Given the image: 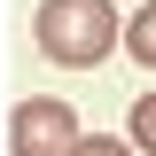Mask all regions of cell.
Wrapping results in <instances>:
<instances>
[{"label": "cell", "instance_id": "1", "mask_svg": "<svg viewBox=\"0 0 156 156\" xmlns=\"http://www.w3.org/2000/svg\"><path fill=\"white\" fill-rule=\"evenodd\" d=\"M39 55L62 70H94L117 47V8L109 0H39Z\"/></svg>", "mask_w": 156, "mask_h": 156}, {"label": "cell", "instance_id": "2", "mask_svg": "<svg viewBox=\"0 0 156 156\" xmlns=\"http://www.w3.org/2000/svg\"><path fill=\"white\" fill-rule=\"evenodd\" d=\"M8 140H16V156H78V117L55 94H31V101H16Z\"/></svg>", "mask_w": 156, "mask_h": 156}, {"label": "cell", "instance_id": "4", "mask_svg": "<svg viewBox=\"0 0 156 156\" xmlns=\"http://www.w3.org/2000/svg\"><path fill=\"white\" fill-rule=\"evenodd\" d=\"M133 148H148V156H156V94H140V101H133Z\"/></svg>", "mask_w": 156, "mask_h": 156}, {"label": "cell", "instance_id": "3", "mask_svg": "<svg viewBox=\"0 0 156 156\" xmlns=\"http://www.w3.org/2000/svg\"><path fill=\"white\" fill-rule=\"evenodd\" d=\"M125 47H133V55H140V62L156 70V0L140 8V16H133V31H125Z\"/></svg>", "mask_w": 156, "mask_h": 156}, {"label": "cell", "instance_id": "5", "mask_svg": "<svg viewBox=\"0 0 156 156\" xmlns=\"http://www.w3.org/2000/svg\"><path fill=\"white\" fill-rule=\"evenodd\" d=\"M78 156H133L125 140H78Z\"/></svg>", "mask_w": 156, "mask_h": 156}]
</instances>
